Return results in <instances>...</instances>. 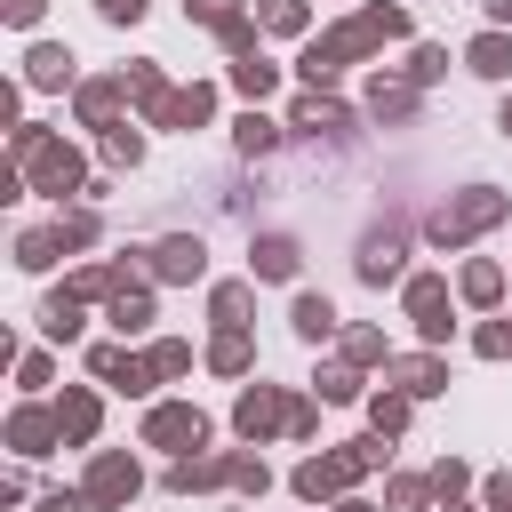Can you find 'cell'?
<instances>
[{
	"label": "cell",
	"mask_w": 512,
	"mask_h": 512,
	"mask_svg": "<svg viewBox=\"0 0 512 512\" xmlns=\"http://www.w3.org/2000/svg\"><path fill=\"white\" fill-rule=\"evenodd\" d=\"M400 24H408V16H400V8H368V16H360V24H344V32H336V40H320V48H312V56H304V72H312V80H328V72H336V64H344V56H360V48H368V40H384V32H400Z\"/></svg>",
	"instance_id": "obj_1"
},
{
	"label": "cell",
	"mask_w": 512,
	"mask_h": 512,
	"mask_svg": "<svg viewBox=\"0 0 512 512\" xmlns=\"http://www.w3.org/2000/svg\"><path fill=\"white\" fill-rule=\"evenodd\" d=\"M488 216H496V200H488V192H472V200H464V208H448L432 232H440V240H464V232H480Z\"/></svg>",
	"instance_id": "obj_2"
},
{
	"label": "cell",
	"mask_w": 512,
	"mask_h": 512,
	"mask_svg": "<svg viewBox=\"0 0 512 512\" xmlns=\"http://www.w3.org/2000/svg\"><path fill=\"white\" fill-rule=\"evenodd\" d=\"M408 312H416V328H424V336H448V320H440V312H448L440 280H416V288H408Z\"/></svg>",
	"instance_id": "obj_3"
},
{
	"label": "cell",
	"mask_w": 512,
	"mask_h": 512,
	"mask_svg": "<svg viewBox=\"0 0 512 512\" xmlns=\"http://www.w3.org/2000/svg\"><path fill=\"white\" fill-rule=\"evenodd\" d=\"M128 488H136V464H120V456H104V464H96V480H88V496H96V504H112V496H128Z\"/></svg>",
	"instance_id": "obj_4"
},
{
	"label": "cell",
	"mask_w": 512,
	"mask_h": 512,
	"mask_svg": "<svg viewBox=\"0 0 512 512\" xmlns=\"http://www.w3.org/2000/svg\"><path fill=\"white\" fill-rule=\"evenodd\" d=\"M296 328H304V336L320 344V336L336 328V312H328V296H296Z\"/></svg>",
	"instance_id": "obj_5"
},
{
	"label": "cell",
	"mask_w": 512,
	"mask_h": 512,
	"mask_svg": "<svg viewBox=\"0 0 512 512\" xmlns=\"http://www.w3.org/2000/svg\"><path fill=\"white\" fill-rule=\"evenodd\" d=\"M152 440H200V416L192 408H160L152 416Z\"/></svg>",
	"instance_id": "obj_6"
},
{
	"label": "cell",
	"mask_w": 512,
	"mask_h": 512,
	"mask_svg": "<svg viewBox=\"0 0 512 512\" xmlns=\"http://www.w3.org/2000/svg\"><path fill=\"white\" fill-rule=\"evenodd\" d=\"M472 72H488V80H496V72H512V48H504L496 32H488V40H472Z\"/></svg>",
	"instance_id": "obj_7"
},
{
	"label": "cell",
	"mask_w": 512,
	"mask_h": 512,
	"mask_svg": "<svg viewBox=\"0 0 512 512\" xmlns=\"http://www.w3.org/2000/svg\"><path fill=\"white\" fill-rule=\"evenodd\" d=\"M160 272H200V240H160Z\"/></svg>",
	"instance_id": "obj_8"
},
{
	"label": "cell",
	"mask_w": 512,
	"mask_h": 512,
	"mask_svg": "<svg viewBox=\"0 0 512 512\" xmlns=\"http://www.w3.org/2000/svg\"><path fill=\"white\" fill-rule=\"evenodd\" d=\"M256 272H296V248H288V240H264V248H256Z\"/></svg>",
	"instance_id": "obj_9"
},
{
	"label": "cell",
	"mask_w": 512,
	"mask_h": 512,
	"mask_svg": "<svg viewBox=\"0 0 512 512\" xmlns=\"http://www.w3.org/2000/svg\"><path fill=\"white\" fill-rule=\"evenodd\" d=\"M400 376H408V392H440V368H432V360H408Z\"/></svg>",
	"instance_id": "obj_10"
},
{
	"label": "cell",
	"mask_w": 512,
	"mask_h": 512,
	"mask_svg": "<svg viewBox=\"0 0 512 512\" xmlns=\"http://www.w3.org/2000/svg\"><path fill=\"white\" fill-rule=\"evenodd\" d=\"M464 288H472V296L488 304V296H496V264H472V272H464Z\"/></svg>",
	"instance_id": "obj_11"
},
{
	"label": "cell",
	"mask_w": 512,
	"mask_h": 512,
	"mask_svg": "<svg viewBox=\"0 0 512 512\" xmlns=\"http://www.w3.org/2000/svg\"><path fill=\"white\" fill-rule=\"evenodd\" d=\"M480 352H512V328H488V336H480Z\"/></svg>",
	"instance_id": "obj_12"
},
{
	"label": "cell",
	"mask_w": 512,
	"mask_h": 512,
	"mask_svg": "<svg viewBox=\"0 0 512 512\" xmlns=\"http://www.w3.org/2000/svg\"><path fill=\"white\" fill-rule=\"evenodd\" d=\"M104 16H144V0H96Z\"/></svg>",
	"instance_id": "obj_13"
},
{
	"label": "cell",
	"mask_w": 512,
	"mask_h": 512,
	"mask_svg": "<svg viewBox=\"0 0 512 512\" xmlns=\"http://www.w3.org/2000/svg\"><path fill=\"white\" fill-rule=\"evenodd\" d=\"M8 16H16V24H32V16H40V0H8Z\"/></svg>",
	"instance_id": "obj_14"
},
{
	"label": "cell",
	"mask_w": 512,
	"mask_h": 512,
	"mask_svg": "<svg viewBox=\"0 0 512 512\" xmlns=\"http://www.w3.org/2000/svg\"><path fill=\"white\" fill-rule=\"evenodd\" d=\"M488 16H496V24H512V0H488Z\"/></svg>",
	"instance_id": "obj_15"
},
{
	"label": "cell",
	"mask_w": 512,
	"mask_h": 512,
	"mask_svg": "<svg viewBox=\"0 0 512 512\" xmlns=\"http://www.w3.org/2000/svg\"><path fill=\"white\" fill-rule=\"evenodd\" d=\"M504 136H512V104H504Z\"/></svg>",
	"instance_id": "obj_16"
}]
</instances>
